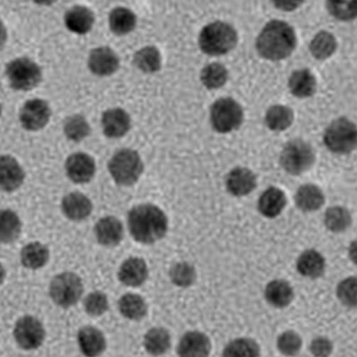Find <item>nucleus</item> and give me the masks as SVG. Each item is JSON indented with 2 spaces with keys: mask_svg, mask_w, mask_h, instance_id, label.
<instances>
[{
  "mask_svg": "<svg viewBox=\"0 0 357 357\" xmlns=\"http://www.w3.org/2000/svg\"><path fill=\"white\" fill-rule=\"evenodd\" d=\"M128 229L134 241L153 244L167 234L168 219L158 206L143 204L134 206L129 212Z\"/></svg>",
  "mask_w": 357,
  "mask_h": 357,
  "instance_id": "f257e3e1",
  "label": "nucleus"
},
{
  "mask_svg": "<svg viewBox=\"0 0 357 357\" xmlns=\"http://www.w3.org/2000/svg\"><path fill=\"white\" fill-rule=\"evenodd\" d=\"M296 44V34L290 25L282 21H272L261 31L257 47L264 59L277 61L288 57L295 50Z\"/></svg>",
  "mask_w": 357,
  "mask_h": 357,
  "instance_id": "f03ea898",
  "label": "nucleus"
},
{
  "mask_svg": "<svg viewBox=\"0 0 357 357\" xmlns=\"http://www.w3.org/2000/svg\"><path fill=\"white\" fill-rule=\"evenodd\" d=\"M108 170L118 185L132 186L142 176L144 165L138 152L129 149H121L112 156Z\"/></svg>",
  "mask_w": 357,
  "mask_h": 357,
  "instance_id": "7ed1b4c3",
  "label": "nucleus"
},
{
  "mask_svg": "<svg viewBox=\"0 0 357 357\" xmlns=\"http://www.w3.org/2000/svg\"><path fill=\"white\" fill-rule=\"evenodd\" d=\"M237 40V33L231 25L215 22L207 25L201 31L199 46L208 55H225L234 49Z\"/></svg>",
  "mask_w": 357,
  "mask_h": 357,
  "instance_id": "20e7f679",
  "label": "nucleus"
},
{
  "mask_svg": "<svg viewBox=\"0 0 357 357\" xmlns=\"http://www.w3.org/2000/svg\"><path fill=\"white\" fill-rule=\"evenodd\" d=\"M84 293V282L77 274L62 273L54 277L50 286L51 299L60 307L68 308L77 304Z\"/></svg>",
  "mask_w": 357,
  "mask_h": 357,
  "instance_id": "39448f33",
  "label": "nucleus"
},
{
  "mask_svg": "<svg viewBox=\"0 0 357 357\" xmlns=\"http://www.w3.org/2000/svg\"><path fill=\"white\" fill-rule=\"evenodd\" d=\"M6 75L15 91H31L40 84L43 73L36 63L28 57H19L8 63Z\"/></svg>",
  "mask_w": 357,
  "mask_h": 357,
  "instance_id": "423d86ee",
  "label": "nucleus"
},
{
  "mask_svg": "<svg viewBox=\"0 0 357 357\" xmlns=\"http://www.w3.org/2000/svg\"><path fill=\"white\" fill-rule=\"evenodd\" d=\"M356 128L346 118H340L331 124L324 135V142L330 151L337 154H347L356 148Z\"/></svg>",
  "mask_w": 357,
  "mask_h": 357,
  "instance_id": "0eeeda50",
  "label": "nucleus"
},
{
  "mask_svg": "<svg viewBox=\"0 0 357 357\" xmlns=\"http://www.w3.org/2000/svg\"><path fill=\"white\" fill-rule=\"evenodd\" d=\"M243 120V110L231 98H222L213 105L211 121L218 132L227 133L241 126Z\"/></svg>",
  "mask_w": 357,
  "mask_h": 357,
  "instance_id": "6e6552de",
  "label": "nucleus"
},
{
  "mask_svg": "<svg viewBox=\"0 0 357 357\" xmlns=\"http://www.w3.org/2000/svg\"><path fill=\"white\" fill-rule=\"evenodd\" d=\"M314 153L310 145L303 140H293L282 151L280 162L283 168L291 174H301L314 164Z\"/></svg>",
  "mask_w": 357,
  "mask_h": 357,
  "instance_id": "1a4fd4ad",
  "label": "nucleus"
},
{
  "mask_svg": "<svg viewBox=\"0 0 357 357\" xmlns=\"http://www.w3.org/2000/svg\"><path fill=\"white\" fill-rule=\"evenodd\" d=\"M14 337L21 349L34 350L43 345L46 337V331L39 319L31 315H25L15 324Z\"/></svg>",
  "mask_w": 357,
  "mask_h": 357,
  "instance_id": "9d476101",
  "label": "nucleus"
},
{
  "mask_svg": "<svg viewBox=\"0 0 357 357\" xmlns=\"http://www.w3.org/2000/svg\"><path fill=\"white\" fill-rule=\"evenodd\" d=\"M51 109L47 102L34 98L25 102L20 111V122L25 130L36 132L50 122Z\"/></svg>",
  "mask_w": 357,
  "mask_h": 357,
  "instance_id": "9b49d317",
  "label": "nucleus"
},
{
  "mask_svg": "<svg viewBox=\"0 0 357 357\" xmlns=\"http://www.w3.org/2000/svg\"><path fill=\"white\" fill-rule=\"evenodd\" d=\"M67 176L73 183L84 184L89 183L96 174V162L93 158L85 153H75L66 162Z\"/></svg>",
  "mask_w": 357,
  "mask_h": 357,
  "instance_id": "f8f14e48",
  "label": "nucleus"
},
{
  "mask_svg": "<svg viewBox=\"0 0 357 357\" xmlns=\"http://www.w3.org/2000/svg\"><path fill=\"white\" fill-rule=\"evenodd\" d=\"M88 66L92 73L104 77L117 71L120 60L117 54L110 47H100L92 50L89 54Z\"/></svg>",
  "mask_w": 357,
  "mask_h": 357,
  "instance_id": "ddd939ff",
  "label": "nucleus"
},
{
  "mask_svg": "<svg viewBox=\"0 0 357 357\" xmlns=\"http://www.w3.org/2000/svg\"><path fill=\"white\" fill-rule=\"evenodd\" d=\"M25 173L17 159L0 155V189L6 192L17 190L24 183Z\"/></svg>",
  "mask_w": 357,
  "mask_h": 357,
  "instance_id": "4468645a",
  "label": "nucleus"
},
{
  "mask_svg": "<svg viewBox=\"0 0 357 357\" xmlns=\"http://www.w3.org/2000/svg\"><path fill=\"white\" fill-rule=\"evenodd\" d=\"M212 345L209 337L199 331H191L184 335L178 343V357H208Z\"/></svg>",
  "mask_w": 357,
  "mask_h": 357,
  "instance_id": "2eb2a0df",
  "label": "nucleus"
},
{
  "mask_svg": "<svg viewBox=\"0 0 357 357\" xmlns=\"http://www.w3.org/2000/svg\"><path fill=\"white\" fill-rule=\"evenodd\" d=\"M101 123L105 135L112 139L123 137L132 126L129 114L122 108H111L105 112Z\"/></svg>",
  "mask_w": 357,
  "mask_h": 357,
  "instance_id": "dca6fc26",
  "label": "nucleus"
},
{
  "mask_svg": "<svg viewBox=\"0 0 357 357\" xmlns=\"http://www.w3.org/2000/svg\"><path fill=\"white\" fill-rule=\"evenodd\" d=\"M149 277V268L142 258L130 257L124 261L118 271V279L128 287H139L144 284Z\"/></svg>",
  "mask_w": 357,
  "mask_h": 357,
  "instance_id": "f3484780",
  "label": "nucleus"
},
{
  "mask_svg": "<svg viewBox=\"0 0 357 357\" xmlns=\"http://www.w3.org/2000/svg\"><path fill=\"white\" fill-rule=\"evenodd\" d=\"M98 243L105 247H116L123 238V226L120 220L106 216L96 223L94 229Z\"/></svg>",
  "mask_w": 357,
  "mask_h": 357,
  "instance_id": "a211bd4d",
  "label": "nucleus"
},
{
  "mask_svg": "<svg viewBox=\"0 0 357 357\" xmlns=\"http://www.w3.org/2000/svg\"><path fill=\"white\" fill-rule=\"evenodd\" d=\"M78 344L79 349L86 357L100 356L107 347L105 335L93 326H84L79 331Z\"/></svg>",
  "mask_w": 357,
  "mask_h": 357,
  "instance_id": "6ab92c4d",
  "label": "nucleus"
},
{
  "mask_svg": "<svg viewBox=\"0 0 357 357\" xmlns=\"http://www.w3.org/2000/svg\"><path fill=\"white\" fill-rule=\"evenodd\" d=\"M61 206L66 218L75 222L87 219L93 210L91 200L79 192H72L63 197Z\"/></svg>",
  "mask_w": 357,
  "mask_h": 357,
  "instance_id": "aec40b11",
  "label": "nucleus"
},
{
  "mask_svg": "<svg viewBox=\"0 0 357 357\" xmlns=\"http://www.w3.org/2000/svg\"><path fill=\"white\" fill-rule=\"evenodd\" d=\"M94 22V13L86 6H73L65 15V24L67 29L73 33L79 35L91 31Z\"/></svg>",
  "mask_w": 357,
  "mask_h": 357,
  "instance_id": "412c9836",
  "label": "nucleus"
},
{
  "mask_svg": "<svg viewBox=\"0 0 357 357\" xmlns=\"http://www.w3.org/2000/svg\"><path fill=\"white\" fill-rule=\"evenodd\" d=\"M227 189L234 196L248 195L257 186L255 174L247 168H236L228 175Z\"/></svg>",
  "mask_w": 357,
  "mask_h": 357,
  "instance_id": "4be33fe9",
  "label": "nucleus"
},
{
  "mask_svg": "<svg viewBox=\"0 0 357 357\" xmlns=\"http://www.w3.org/2000/svg\"><path fill=\"white\" fill-rule=\"evenodd\" d=\"M21 263L28 269L38 270L46 266L50 259V250L40 242H31L22 248Z\"/></svg>",
  "mask_w": 357,
  "mask_h": 357,
  "instance_id": "5701e85b",
  "label": "nucleus"
},
{
  "mask_svg": "<svg viewBox=\"0 0 357 357\" xmlns=\"http://www.w3.org/2000/svg\"><path fill=\"white\" fill-rule=\"evenodd\" d=\"M22 231V222L17 213L0 209V243L10 244L18 240Z\"/></svg>",
  "mask_w": 357,
  "mask_h": 357,
  "instance_id": "b1692460",
  "label": "nucleus"
},
{
  "mask_svg": "<svg viewBox=\"0 0 357 357\" xmlns=\"http://www.w3.org/2000/svg\"><path fill=\"white\" fill-rule=\"evenodd\" d=\"M286 197L283 191L277 188H270L261 196L258 207L264 216L276 218L286 206Z\"/></svg>",
  "mask_w": 357,
  "mask_h": 357,
  "instance_id": "393cba45",
  "label": "nucleus"
},
{
  "mask_svg": "<svg viewBox=\"0 0 357 357\" xmlns=\"http://www.w3.org/2000/svg\"><path fill=\"white\" fill-rule=\"evenodd\" d=\"M143 344L149 355L162 356L170 349L171 336L164 328H152L146 333Z\"/></svg>",
  "mask_w": 357,
  "mask_h": 357,
  "instance_id": "a878e982",
  "label": "nucleus"
},
{
  "mask_svg": "<svg viewBox=\"0 0 357 357\" xmlns=\"http://www.w3.org/2000/svg\"><path fill=\"white\" fill-rule=\"evenodd\" d=\"M118 307L123 317L132 321H139L148 312V305L142 296L137 294H126L118 302Z\"/></svg>",
  "mask_w": 357,
  "mask_h": 357,
  "instance_id": "bb28decb",
  "label": "nucleus"
},
{
  "mask_svg": "<svg viewBox=\"0 0 357 357\" xmlns=\"http://www.w3.org/2000/svg\"><path fill=\"white\" fill-rule=\"evenodd\" d=\"M136 24V15L128 8H116L110 13L109 26L111 31L118 36L132 33Z\"/></svg>",
  "mask_w": 357,
  "mask_h": 357,
  "instance_id": "cd10ccee",
  "label": "nucleus"
},
{
  "mask_svg": "<svg viewBox=\"0 0 357 357\" xmlns=\"http://www.w3.org/2000/svg\"><path fill=\"white\" fill-rule=\"evenodd\" d=\"M289 88L296 97L308 98L314 95L317 89V82L314 75L309 70H299L292 73L289 79Z\"/></svg>",
  "mask_w": 357,
  "mask_h": 357,
  "instance_id": "c85d7f7f",
  "label": "nucleus"
},
{
  "mask_svg": "<svg viewBox=\"0 0 357 357\" xmlns=\"http://www.w3.org/2000/svg\"><path fill=\"white\" fill-rule=\"evenodd\" d=\"M296 206L305 212L318 210L324 203V197L321 190L314 185H304L299 188L296 195Z\"/></svg>",
  "mask_w": 357,
  "mask_h": 357,
  "instance_id": "c756f323",
  "label": "nucleus"
},
{
  "mask_svg": "<svg viewBox=\"0 0 357 357\" xmlns=\"http://www.w3.org/2000/svg\"><path fill=\"white\" fill-rule=\"evenodd\" d=\"M296 267L303 276L317 278L324 272V258L317 251H305L299 257Z\"/></svg>",
  "mask_w": 357,
  "mask_h": 357,
  "instance_id": "7c9ffc66",
  "label": "nucleus"
},
{
  "mask_svg": "<svg viewBox=\"0 0 357 357\" xmlns=\"http://www.w3.org/2000/svg\"><path fill=\"white\" fill-rule=\"evenodd\" d=\"M266 301L275 307H285L291 303L293 289L284 280H273L266 289Z\"/></svg>",
  "mask_w": 357,
  "mask_h": 357,
  "instance_id": "2f4dec72",
  "label": "nucleus"
},
{
  "mask_svg": "<svg viewBox=\"0 0 357 357\" xmlns=\"http://www.w3.org/2000/svg\"><path fill=\"white\" fill-rule=\"evenodd\" d=\"M133 63L143 73H155L161 68V54L155 47H145L137 51L133 57Z\"/></svg>",
  "mask_w": 357,
  "mask_h": 357,
  "instance_id": "473e14b6",
  "label": "nucleus"
},
{
  "mask_svg": "<svg viewBox=\"0 0 357 357\" xmlns=\"http://www.w3.org/2000/svg\"><path fill=\"white\" fill-rule=\"evenodd\" d=\"M260 349L256 341L238 339L231 341L223 350L222 357H259Z\"/></svg>",
  "mask_w": 357,
  "mask_h": 357,
  "instance_id": "72a5a7b5",
  "label": "nucleus"
},
{
  "mask_svg": "<svg viewBox=\"0 0 357 357\" xmlns=\"http://www.w3.org/2000/svg\"><path fill=\"white\" fill-rule=\"evenodd\" d=\"M337 43L333 34L321 31L312 40L310 50L315 59L324 60L330 57L336 50Z\"/></svg>",
  "mask_w": 357,
  "mask_h": 357,
  "instance_id": "f704fd0d",
  "label": "nucleus"
},
{
  "mask_svg": "<svg viewBox=\"0 0 357 357\" xmlns=\"http://www.w3.org/2000/svg\"><path fill=\"white\" fill-rule=\"evenodd\" d=\"M293 112L288 107L274 106L267 111L266 122L273 130L289 128L293 122Z\"/></svg>",
  "mask_w": 357,
  "mask_h": 357,
  "instance_id": "c9c22d12",
  "label": "nucleus"
},
{
  "mask_svg": "<svg viewBox=\"0 0 357 357\" xmlns=\"http://www.w3.org/2000/svg\"><path fill=\"white\" fill-rule=\"evenodd\" d=\"M63 130L68 139L79 142L89 135L91 126L84 116L75 114L66 121Z\"/></svg>",
  "mask_w": 357,
  "mask_h": 357,
  "instance_id": "e433bc0d",
  "label": "nucleus"
},
{
  "mask_svg": "<svg viewBox=\"0 0 357 357\" xmlns=\"http://www.w3.org/2000/svg\"><path fill=\"white\" fill-rule=\"evenodd\" d=\"M351 225V215L346 208L340 206L331 207L325 213V225L330 231H345Z\"/></svg>",
  "mask_w": 357,
  "mask_h": 357,
  "instance_id": "4c0bfd02",
  "label": "nucleus"
},
{
  "mask_svg": "<svg viewBox=\"0 0 357 357\" xmlns=\"http://www.w3.org/2000/svg\"><path fill=\"white\" fill-rule=\"evenodd\" d=\"M228 79V72L220 63H211L205 67L201 73V79L207 89H218L225 84Z\"/></svg>",
  "mask_w": 357,
  "mask_h": 357,
  "instance_id": "58836bf2",
  "label": "nucleus"
},
{
  "mask_svg": "<svg viewBox=\"0 0 357 357\" xmlns=\"http://www.w3.org/2000/svg\"><path fill=\"white\" fill-rule=\"evenodd\" d=\"M85 312L92 317H100L108 310L109 303L107 296L101 291H94L84 299Z\"/></svg>",
  "mask_w": 357,
  "mask_h": 357,
  "instance_id": "ea45409f",
  "label": "nucleus"
},
{
  "mask_svg": "<svg viewBox=\"0 0 357 357\" xmlns=\"http://www.w3.org/2000/svg\"><path fill=\"white\" fill-rule=\"evenodd\" d=\"M172 282L178 287H189L193 284L196 280L195 269L188 263L175 264L170 272Z\"/></svg>",
  "mask_w": 357,
  "mask_h": 357,
  "instance_id": "a19ab883",
  "label": "nucleus"
},
{
  "mask_svg": "<svg viewBox=\"0 0 357 357\" xmlns=\"http://www.w3.org/2000/svg\"><path fill=\"white\" fill-rule=\"evenodd\" d=\"M277 347L280 352L286 356H295L301 351L302 347L301 337L294 331H286L279 337Z\"/></svg>",
  "mask_w": 357,
  "mask_h": 357,
  "instance_id": "79ce46f5",
  "label": "nucleus"
},
{
  "mask_svg": "<svg viewBox=\"0 0 357 357\" xmlns=\"http://www.w3.org/2000/svg\"><path fill=\"white\" fill-rule=\"evenodd\" d=\"M337 296L340 301L349 305L356 307L357 303V282L355 277L343 280L337 287Z\"/></svg>",
  "mask_w": 357,
  "mask_h": 357,
  "instance_id": "37998d69",
  "label": "nucleus"
},
{
  "mask_svg": "<svg viewBox=\"0 0 357 357\" xmlns=\"http://www.w3.org/2000/svg\"><path fill=\"white\" fill-rule=\"evenodd\" d=\"M328 9L335 17L341 20H350L356 15V2L328 3Z\"/></svg>",
  "mask_w": 357,
  "mask_h": 357,
  "instance_id": "c03bdc74",
  "label": "nucleus"
},
{
  "mask_svg": "<svg viewBox=\"0 0 357 357\" xmlns=\"http://www.w3.org/2000/svg\"><path fill=\"white\" fill-rule=\"evenodd\" d=\"M311 353L315 357H329L333 353V343L325 337H317L312 340L310 347Z\"/></svg>",
  "mask_w": 357,
  "mask_h": 357,
  "instance_id": "a18cd8bd",
  "label": "nucleus"
},
{
  "mask_svg": "<svg viewBox=\"0 0 357 357\" xmlns=\"http://www.w3.org/2000/svg\"><path fill=\"white\" fill-rule=\"evenodd\" d=\"M6 40H8V31H6V28L5 24H3V22L0 21V50L5 46Z\"/></svg>",
  "mask_w": 357,
  "mask_h": 357,
  "instance_id": "49530a36",
  "label": "nucleus"
},
{
  "mask_svg": "<svg viewBox=\"0 0 357 357\" xmlns=\"http://www.w3.org/2000/svg\"><path fill=\"white\" fill-rule=\"evenodd\" d=\"M277 6H279L280 8L285 9V10H292L293 8H296V6L301 5L299 2H279L275 4Z\"/></svg>",
  "mask_w": 357,
  "mask_h": 357,
  "instance_id": "de8ad7c7",
  "label": "nucleus"
},
{
  "mask_svg": "<svg viewBox=\"0 0 357 357\" xmlns=\"http://www.w3.org/2000/svg\"><path fill=\"white\" fill-rule=\"evenodd\" d=\"M5 279L6 270L4 266H3L1 264H0V285H1L3 282H4Z\"/></svg>",
  "mask_w": 357,
  "mask_h": 357,
  "instance_id": "09e8293b",
  "label": "nucleus"
},
{
  "mask_svg": "<svg viewBox=\"0 0 357 357\" xmlns=\"http://www.w3.org/2000/svg\"><path fill=\"white\" fill-rule=\"evenodd\" d=\"M1 114H2V106H1V105H0V116H1Z\"/></svg>",
  "mask_w": 357,
  "mask_h": 357,
  "instance_id": "8fccbe9b",
  "label": "nucleus"
}]
</instances>
